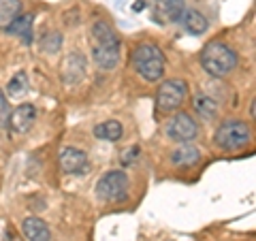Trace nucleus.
Returning a JSON list of instances; mask_svg holds the SVG:
<instances>
[{"label":"nucleus","instance_id":"f257e3e1","mask_svg":"<svg viewBox=\"0 0 256 241\" xmlns=\"http://www.w3.org/2000/svg\"><path fill=\"white\" fill-rule=\"evenodd\" d=\"M92 36H94V45H92L94 62L100 68H114L120 62V38L116 30L107 22L98 20L92 26Z\"/></svg>","mask_w":256,"mask_h":241},{"label":"nucleus","instance_id":"f03ea898","mask_svg":"<svg viewBox=\"0 0 256 241\" xmlns=\"http://www.w3.org/2000/svg\"><path fill=\"white\" fill-rule=\"evenodd\" d=\"M132 66L146 79V82H158L164 73V56L162 50L154 43H141L132 50Z\"/></svg>","mask_w":256,"mask_h":241},{"label":"nucleus","instance_id":"7ed1b4c3","mask_svg":"<svg viewBox=\"0 0 256 241\" xmlns=\"http://www.w3.org/2000/svg\"><path fill=\"white\" fill-rule=\"evenodd\" d=\"M201 66L214 77H224L237 66V54L228 45L212 41L201 52Z\"/></svg>","mask_w":256,"mask_h":241},{"label":"nucleus","instance_id":"20e7f679","mask_svg":"<svg viewBox=\"0 0 256 241\" xmlns=\"http://www.w3.org/2000/svg\"><path fill=\"white\" fill-rule=\"evenodd\" d=\"M250 139H252V130L242 120H226V122H222L218 126V130L214 134L216 146L224 152L242 150L250 143Z\"/></svg>","mask_w":256,"mask_h":241},{"label":"nucleus","instance_id":"39448f33","mask_svg":"<svg viewBox=\"0 0 256 241\" xmlns=\"http://www.w3.org/2000/svg\"><path fill=\"white\" fill-rule=\"evenodd\" d=\"M96 194L107 203H118L128 196V175L124 171H109L96 184Z\"/></svg>","mask_w":256,"mask_h":241},{"label":"nucleus","instance_id":"423d86ee","mask_svg":"<svg viewBox=\"0 0 256 241\" xmlns=\"http://www.w3.org/2000/svg\"><path fill=\"white\" fill-rule=\"evenodd\" d=\"M186 82L184 79H166L162 82V86L158 88L156 92V105H158V111H162V114H169V111H175L180 109V105L186 98Z\"/></svg>","mask_w":256,"mask_h":241},{"label":"nucleus","instance_id":"0eeeda50","mask_svg":"<svg viewBox=\"0 0 256 241\" xmlns=\"http://www.w3.org/2000/svg\"><path fill=\"white\" fill-rule=\"evenodd\" d=\"M166 134L169 139L173 141H180V143H188L192 139H196L198 134V124L192 120V116L188 114H178L175 116L169 126H166Z\"/></svg>","mask_w":256,"mask_h":241},{"label":"nucleus","instance_id":"6e6552de","mask_svg":"<svg viewBox=\"0 0 256 241\" xmlns=\"http://www.w3.org/2000/svg\"><path fill=\"white\" fill-rule=\"evenodd\" d=\"M62 82L66 86L79 84L86 75V58L79 52H70L66 58L62 60Z\"/></svg>","mask_w":256,"mask_h":241},{"label":"nucleus","instance_id":"1a4fd4ad","mask_svg":"<svg viewBox=\"0 0 256 241\" xmlns=\"http://www.w3.org/2000/svg\"><path fill=\"white\" fill-rule=\"evenodd\" d=\"M58 162H60V168L64 173H70V175H75V173H82L86 171V166H88V156H86V152L84 150H77V148H64L60 152V156H58Z\"/></svg>","mask_w":256,"mask_h":241},{"label":"nucleus","instance_id":"9d476101","mask_svg":"<svg viewBox=\"0 0 256 241\" xmlns=\"http://www.w3.org/2000/svg\"><path fill=\"white\" fill-rule=\"evenodd\" d=\"M34 120H36V109H34V105L26 102V105H20L11 114L9 124L15 132H26V130H30V126L34 124Z\"/></svg>","mask_w":256,"mask_h":241},{"label":"nucleus","instance_id":"9b49d317","mask_svg":"<svg viewBox=\"0 0 256 241\" xmlns=\"http://www.w3.org/2000/svg\"><path fill=\"white\" fill-rule=\"evenodd\" d=\"M184 11V0H156L158 22H180Z\"/></svg>","mask_w":256,"mask_h":241},{"label":"nucleus","instance_id":"f8f14e48","mask_svg":"<svg viewBox=\"0 0 256 241\" xmlns=\"http://www.w3.org/2000/svg\"><path fill=\"white\" fill-rule=\"evenodd\" d=\"M22 230L28 241H50L52 230L41 218H26L22 222Z\"/></svg>","mask_w":256,"mask_h":241},{"label":"nucleus","instance_id":"ddd939ff","mask_svg":"<svg viewBox=\"0 0 256 241\" xmlns=\"http://www.w3.org/2000/svg\"><path fill=\"white\" fill-rule=\"evenodd\" d=\"M182 26L186 28L190 34H203V32H207V28H210V22H207V18L201 13V11H196V9H186L182 13Z\"/></svg>","mask_w":256,"mask_h":241},{"label":"nucleus","instance_id":"4468645a","mask_svg":"<svg viewBox=\"0 0 256 241\" xmlns=\"http://www.w3.org/2000/svg\"><path fill=\"white\" fill-rule=\"evenodd\" d=\"M198 160H201V152L190 143H182L178 150L171 152V162L175 166H194Z\"/></svg>","mask_w":256,"mask_h":241},{"label":"nucleus","instance_id":"2eb2a0df","mask_svg":"<svg viewBox=\"0 0 256 241\" xmlns=\"http://www.w3.org/2000/svg\"><path fill=\"white\" fill-rule=\"evenodd\" d=\"M124 128L118 120H107V122H100L94 126V136H98L102 141H118L122 139Z\"/></svg>","mask_w":256,"mask_h":241},{"label":"nucleus","instance_id":"dca6fc26","mask_svg":"<svg viewBox=\"0 0 256 241\" xmlns=\"http://www.w3.org/2000/svg\"><path fill=\"white\" fill-rule=\"evenodd\" d=\"M22 11V0H0V30H6Z\"/></svg>","mask_w":256,"mask_h":241},{"label":"nucleus","instance_id":"f3484780","mask_svg":"<svg viewBox=\"0 0 256 241\" xmlns=\"http://www.w3.org/2000/svg\"><path fill=\"white\" fill-rule=\"evenodd\" d=\"M6 30H9L11 34H20L24 43H30L32 41V15L30 13L28 15H18L15 22Z\"/></svg>","mask_w":256,"mask_h":241},{"label":"nucleus","instance_id":"a211bd4d","mask_svg":"<svg viewBox=\"0 0 256 241\" xmlns=\"http://www.w3.org/2000/svg\"><path fill=\"white\" fill-rule=\"evenodd\" d=\"M194 109L196 114L205 118V120H214L216 116H218V107H216V102L210 98V96H196L194 98Z\"/></svg>","mask_w":256,"mask_h":241},{"label":"nucleus","instance_id":"6ab92c4d","mask_svg":"<svg viewBox=\"0 0 256 241\" xmlns=\"http://www.w3.org/2000/svg\"><path fill=\"white\" fill-rule=\"evenodd\" d=\"M26 90H28V75L24 70H20V73L13 75L9 86H6V92H9L11 98H20V96L26 94Z\"/></svg>","mask_w":256,"mask_h":241},{"label":"nucleus","instance_id":"aec40b11","mask_svg":"<svg viewBox=\"0 0 256 241\" xmlns=\"http://www.w3.org/2000/svg\"><path fill=\"white\" fill-rule=\"evenodd\" d=\"M60 47H62V34H58V32H52L41 41V50L45 54H56Z\"/></svg>","mask_w":256,"mask_h":241},{"label":"nucleus","instance_id":"412c9836","mask_svg":"<svg viewBox=\"0 0 256 241\" xmlns=\"http://www.w3.org/2000/svg\"><path fill=\"white\" fill-rule=\"evenodd\" d=\"M9 118H11V109H9V100H6L4 92L0 90V128L9 124Z\"/></svg>","mask_w":256,"mask_h":241},{"label":"nucleus","instance_id":"4be33fe9","mask_svg":"<svg viewBox=\"0 0 256 241\" xmlns=\"http://www.w3.org/2000/svg\"><path fill=\"white\" fill-rule=\"evenodd\" d=\"M137 156H139V148H137V146L130 148V150H124V154H122V162H124V164H132L134 160H137Z\"/></svg>","mask_w":256,"mask_h":241}]
</instances>
